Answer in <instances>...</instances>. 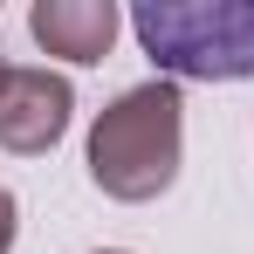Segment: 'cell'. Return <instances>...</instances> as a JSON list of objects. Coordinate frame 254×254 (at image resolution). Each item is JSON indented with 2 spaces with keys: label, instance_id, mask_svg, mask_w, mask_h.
Returning <instances> with one entry per match:
<instances>
[{
  "label": "cell",
  "instance_id": "cell-1",
  "mask_svg": "<svg viewBox=\"0 0 254 254\" xmlns=\"http://www.w3.org/2000/svg\"><path fill=\"white\" fill-rule=\"evenodd\" d=\"M179 151H186V103H179V83L151 76V83L124 89L96 110L83 144L89 186L103 199H124V206H144L172 192L179 179Z\"/></svg>",
  "mask_w": 254,
  "mask_h": 254
},
{
  "label": "cell",
  "instance_id": "cell-5",
  "mask_svg": "<svg viewBox=\"0 0 254 254\" xmlns=\"http://www.w3.org/2000/svg\"><path fill=\"white\" fill-rule=\"evenodd\" d=\"M14 234H21V199L0 186V254H14Z\"/></svg>",
  "mask_w": 254,
  "mask_h": 254
},
{
  "label": "cell",
  "instance_id": "cell-2",
  "mask_svg": "<svg viewBox=\"0 0 254 254\" xmlns=\"http://www.w3.org/2000/svg\"><path fill=\"white\" fill-rule=\"evenodd\" d=\"M130 35L165 83H241L254 76V0H144Z\"/></svg>",
  "mask_w": 254,
  "mask_h": 254
},
{
  "label": "cell",
  "instance_id": "cell-7",
  "mask_svg": "<svg viewBox=\"0 0 254 254\" xmlns=\"http://www.w3.org/2000/svg\"><path fill=\"white\" fill-rule=\"evenodd\" d=\"M96 254H124V248H96Z\"/></svg>",
  "mask_w": 254,
  "mask_h": 254
},
{
  "label": "cell",
  "instance_id": "cell-3",
  "mask_svg": "<svg viewBox=\"0 0 254 254\" xmlns=\"http://www.w3.org/2000/svg\"><path fill=\"white\" fill-rule=\"evenodd\" d=\"M69 117H76V89L55 69H14L0 83V151H14V158L55 151Z\"/></svg>",
  "mask_w": 254,
  "mask_h": 254
},
{
  "label": "cell",
  "instance_id": "cell-6",
  "mask_svg": "<svg viewBox=\"0 0 254 254\" xmlns=\"http://www.w3.org/2000/svg\"><path fill=\"white\" fill-rule=\"evenodd\" d=\"M7 76H14V69H7V55H0V83H7Z\"/></svg>",
  "mask_w": 254,
  "mask_h": 254
},
{
  "label": "cell",
  "instance_id": "cell-4",
  "mask_svg": "<svg viewBox=\"0 0 254 254\" xmlns=\"http://www.w3.org/2000/svg\"><path fill=\"white\" fill-rule=\"evenodd\" d=\"M117 28H124V14L110 0H35L28 7L35 48L55 55V62H76V69H96L117 42Z\"/></svg>",
  "mask_w": 254,
  "mask_h": 254
}]
</instances>
